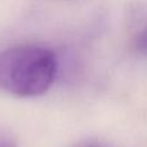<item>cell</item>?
I'll use <instances>...</instances> for the list:
<instances>
[{
    "instance_id": "1",
    "label": "cell",
    "mask_w": 147,
    "mask_h": 147,
    "mask_svg": "<svg viewBox=\"0 0 147 147\" xmlns=\"http://www.w3.org/2000/svg\"><path fill=\"white\" fill-rule=\"evenodd\" d=\"M54 52L40 45H17L0 52V90L20 98L45 94L56 80Z\"/></svg>"
},
{
    "instance_id": "2",
    "label": "cell",
    "mask_w": 147,
    "mask_h": 147,
    "mask_svg": "<svg viewBox=\"0 0 147 147\" xmlns=\"http://www.w3.org/2000/svg\"><path fill=\"white\" fill-rule=\"evenodd\" d=\"M137 48L140 52L147 54V27L141 32V35L137 39Z\"/></svg>"
},
{
    "instance_id": "3",
    "label": "cell",
    "mask_w": 147,
    "mask_h": 147,
    "mask_svg": "<svg viewBox=\"0 0 147 147\" xmlns=\"http://www.w3.org/2000/svg\"><path fill=\"white\" fill-rule=\"evenodd\" d=\"M0 147H17V146L10 140H1L0 141Z\"/></svg>"
},
{
    "instance_id": "4",
    "label": "cell",
    "mask_w": 147,
    "mask_h": 147,
    "mask_svg": "<svg viewBox=\"0 0 147 147\" xmlns=\"http://www.w3.org/2000/svg\"><path fill=\"white\" fill-rule=\"evenodd\" d=\"M80 147H105L102 145H98V143H86L84 146H80Z\"/></svg>"
}]
</instances>
